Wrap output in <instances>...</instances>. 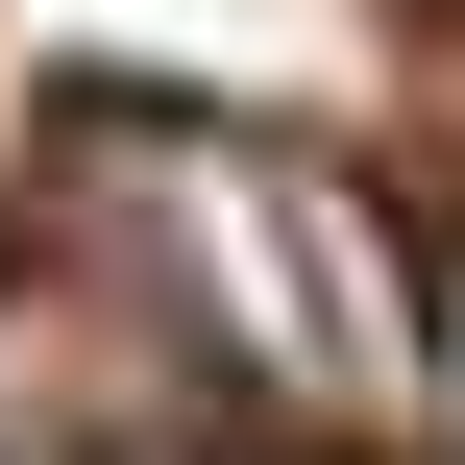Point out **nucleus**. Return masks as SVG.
<instances>
[{"instance_id":"nucleus-2","label":"nucleus","mask_w":465,"mask_h":465,"mask_svg":"<svg viewBox=\"0 0 465 465\" xmlns=\"http://www.w3.org/2000/svg\"><path fill=\"white\" fill-rule=\"evenodd\" d=\"M417 417H441V441H465V270H441V294H417Z\"/></svg>"},{"instance_id":"nucleus-1","label":"nucleus","mask_w":465,"mask_h":465,"mask_svg":"<svg viewBox=\"0 0 465 465\" xmlns=\"http://www.w3.org/2000/svg\"><path fill=\"white\" fill-rule=\"evenodd\" d=\"M98 221H123L147 319H172L196 368H245L270 417H417V294H441V270H392L319 147L196 123V98H123V123H98Z\"/></svg>"},{"instance_id":"nucleus-3","label":"nucleus","mask_w":465,"mask_h":465,"mask_svg":"<svg viewBox=\"0 0 465 465\" xmlns=\"http://www.w3.org/2000/svg\"><path fill=\"white\" fill-rule=\"evenodd\" d=\"M98 465H172V441H98Z\"/></svg>"}]
</instances>
